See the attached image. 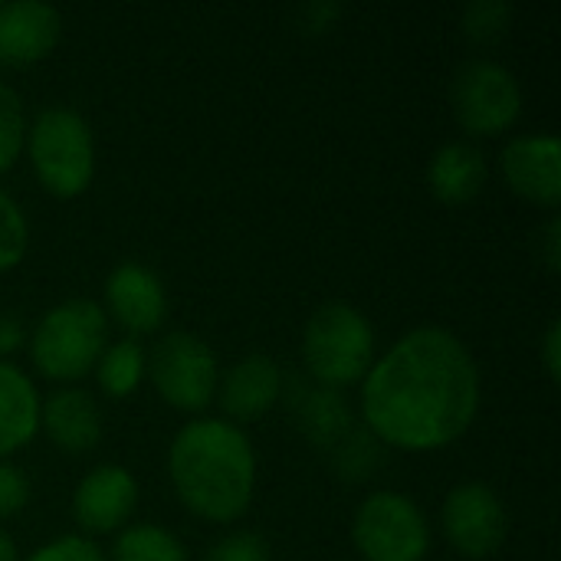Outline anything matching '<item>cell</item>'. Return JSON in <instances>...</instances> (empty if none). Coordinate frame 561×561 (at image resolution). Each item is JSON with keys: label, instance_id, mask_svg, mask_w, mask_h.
Listing matches in <instances>:
<instances>
[{"label": "cell", "instance_id": "obj_29", "mask_svg": "<svg viewBox=\"0 0 561 561\" xmlns=\"http://www.w3.org/2000/svg\"><path fill=\"white\" fill-rule=\"evenodd\" d=\"M539 358H542V368L549 375V381H559L561 378V322L552 319L546 335H542V345H539Z\"/></svg>", "mask_w": 561, "mask_h": 561}, {"label": "cell", "instance_id": "obj_25", "mask_svg": "<svg viewBox=\"0 0 561 561\" xmlns=\"http://www.w3.org/2000/svg\"><path fill=\"white\" fill-rule=\"evenodd\" d=\"M20 561H108L105 559V549L89 539V536H79V533H66V536H56L49 542H43L39 549H33L26 559Z\"/></svg>", "mask_w": 561, "mask_h": 561}, {"label": "cell", "instance_id": "obj_12", "mask_svg": "<svg viewBox=\"0 0 561 561\" xmlns=\"http://www.w3.org/2000/svg\"><path fill=\"white\" fill-rule=\"evenodd\" d=\"M500 174L506 187L546 210L561 204V141L552 131L516 135L500 151Z\"/></svg>", "mask_w": 561, "mask_h": 561}, {"label": "cell", "instance_id": "obj_10", "mask_svg": "<svg viewBox=\"0 0 561 561\" xmlns=\"http://www.w3.org/2000/svg\"><path fill=\"white\" fill-rule=\"evenodd\" d=\"M99 306L108 316V322H115L125 332V339H141L164 325L168 289L151 266L138 260H122L108 270Z\"/></svg>", "mask_w": 561, "mask_h": 561}, {"label": "cell", "instance_id": "obj_9", "mask_svg": "<svg viewBox=\"0 0 561 561\" xmlns=\"http://www.w3.org/2000/svg\"><path fill=\"white\" fill-rule=\"evenodd\" d=\"M440 529L447 546L467 561L493 559L510 539V513L503 496L483 483H457L440 506Z\"/></svg>", "mask_w": 561, "mask_h": 561}, {"label": "cell", "instance_id": "obj_5", "mask_svg": "<svg viewBox=\"0 0 561 561\" xmlns=\"http://www.w3.org/2000/svg\"><path fill=\"white\" fill-rule=\"evenodd\" d=\"M302 365L312 385L345 391L375 365V325L352 302H322L302 329Z\"/></svg>", "mask_w": 561, "mask_h": 561}, {"label": "cell", "instance_id": "obj_30", "mask_svg": "<svg viewBox=\"0 0 561 561\" xmlns=\"http://www.w3.org/2000/svg\"><path fill=\"white\" fill-rule=\"evenodd\" d=\"M26 345V329L20 322V316L13 312H0V358L20 352Z\"/></svg>", "mask_w": 561, "mask_h": 561}, {"label": "cell", "instance_id": "obj_24", "mask_svg": "<svg viewBox=\"0 0 561 561\" xmlns=\"http://www.w3.org/2000/svg\"><path fill=\"white\" fill-rule=\"evenodd\" d=\"M378 450H381V444H378L365 427H355V431L332 450V463H335V470H339L345 480H368V477H371V467L378 463Z\"/></svg>", "mask_w": 561, "mask_h": 561}, {"label": "cell", "instance_id": "obj_3", "mask_svg": "<svg viewBox=\"0 0 561 561\" xmlns=\"http://www.w3.org/2000/svg\"><path fill=\"white\" fill-rule=\"evenodd\" d=\"M108 329L112 322L95 299L76 296L49 306L26 335V352L36 375L62 388L89 378L108 345Z\"/></svg>", "mask_w": 561, "mask_h": 561}, {"label": "cell", "instance_id": "obj_22", "mask_svg": "<svg viewBox=\"0 0 561 561\" xmlns=\"http://www.w3.org/2000/svg\"><path fill=\"white\" fill-rule=\"evenodd\" d=\"M463 36L477 46H493L510 33L513 7L506 0H473L463 7Z\"/></svg>", "mask_w": 561, "mask_h": 561}, {"label": "cell", "instance_id": "obj_18", "mask_svg": "<svg viewBox=\"0 0 561 561\" xmlns=\"http://www.w3.org/2000/svg\"><path fill=\"white\" fill-rule=\"evenodd\" d=\"M293 411L299 417L302 434L322 450H335L355 431L345 398L319 385H302L293 398Z\"/></svg>", "mask_w": 561, "mask_h": 561}, {"label": "cell", "instance_id": "obj_8", "mask_svg": "<svg viewBox=\"0 0 561 561\" xmlns=\"http://www.w3.org/2000/svg\"><path fill=\"white\" fill-rule=\"evenodd\" d=\"M148 378L168 408L191 417H204V411L217 398L220 362L201 335L168 332L148 352Z\"/></svg>", "mask_w": 561, "mask_h": 561}, {"label": "cell", "instance_id": "obj_23", "mask_svg": "<svg viewBox=\"0 0 561 561\" xmlns=\"http://www.w3.org/2000/svg\"><path fill=\"white\" fill-rule=\"evenodd\" d=\"M26 250H30V220L20 201L0 187V273L16 270Z\"/></svg>", "mask_w": 561, "mask_h": 561}, {"label": "cell", "instance_id": "obj_19", "mask_svg": "<svg viewBox=\"0 0 561 561\" xmlns=\"http://www.w3.org/2000/svg\"><path fill=\"white\" fill-rule=\"evenodd\" d=\"M95 375V385L102 394L115 398V401H125L131 398L141 381L148 378V352L141 348L138 339H118V342H108L92 368Z\"/></svg>", "mask_w": 561, "mask_h": 561}, {"label": "cell", "instance_id": "obj_20", "mask_svg": "<svg viewBox=\"0 0 561 561\" xmlns=\"http://www.w3.org/2000/svg\"><path fill=\"white\" fill-rule=\"evenodd\" d=\"M108 561H191L187 546L158 523H128L115 533L112 549L105 552Z\"/></svg>", "mask_w": 561, "mask_h": 561}, {"label": "cell", "instance_id": "obj_17", "mask_svg": "<svg viewBox=\"0 0 561 561\" xmlns=\"http://www.w3.org/2000/svg\"><path fill=\"white\" fill-rule=\"evenodd\" d=\"M39 401L36 381L10 358H0V460H10L36 440Z\"/></svg>", "mask_w": 561, "mask_h": 561}, {"label": "cell", "instance_id": "obj_31", "mask_svg": "<svg viewBox=\"0 0 561 561\" xmlns=\"http://www.w3.org/2000/svg\"><path fill=\"white\" fill-rule=\"evenodd\" d=\"M542 260L549 266V273H559L561 263V220L549 217V224L542 227Z\"/></svg>", "mask_w": 561, "mask_h": 561}, {"label": "cell", "instance_id": "obj_13", "mask_svg": "<svg viewBox=\"0 0 561 561\" xmlns=\"http://www.w3.org/2000/svg\"><path fill=\"white\" fill-rule=\"evenodd\" d=\"M286 394V378L276 358L270 355H247L233 362L217 385V398L224 421L243 427L266 417Z\"/></svg>", "mask_w": 561, "mask_h": 561}, {"label": "cell", "instance_id": "obj_6", "mask_svg": "<svg viewBox=\"0 0 561 561\" xmlns=\"http://www.w3.org/2000/svg\"><path fill=\"white\" fill-rule=\"evenodd\" d=\"M431 523L401 490L368 493L352 516V546L365 561H427Z\"/></svg>", "mask_w": 561, "mask_h": 561}, {"label": "cell", "instance_id": "obj_28", "mask_svg": "<svg viewBox=\"0 0 561 561\" xmlns=\"http://www.w3.org/2000/svg\"><path fill=\"white\" fill-rule=\"evenodd\" d=\"M342 16H345V7H342L339 0H309V3H302V7H299L296 23H299V30H302V33H309V36H322V33L335 30Z\"/></svg>", "mask_w": 561, "mask_h": 561}, {"label": "cell", "instance_id": "obj_14", "mask_svg": "<svg viewBox=\"0 0 561 561\" xmlns=\"http://www.w3.org/2000/svg\"><path fill=\"white\" fill-rule=\"evenodd\" d=\"M62 39V13L43 0L0 3V69L43 62Z\"/></svg>", "mask_w": 561, "mask_h": 561}, {"label": "cell", "instance_id": "obj_2", "mask_svg": "<svg viewBox=\"0 0 561 561\" xmlns=\"http://www.w3.org/2000/svg\"><path fill=\"white\" fill-rule=\"evenodd\" d=\"M168 483L178 503L214 526L240 523L256 496V450L243 427L224 417H194L168 444Z\"/></svg>", "mask_w": 561, "mask_h": 561}, {"label": "cell", "instance_id": "obj_1", "mask_svg": "<svg viewBox=\"0 0 561 561\" xmlns=\"http://www.w3.org/2000/svg\"><path fill=\"white\" fill-rule=\"evenodd\" d=\"M362 427L391 450L437 454L473 427L483 375L467 342L444 325L404 332L362 378Z\"/></svg>", "mask_w": 561, "mask_h": 561}, {"label": "cell", "instance_id": "obj_11", "mask_svg": "<svg viewBox=\"0 0 561 561\" xmlns=\"http://www.w3.org/2000/svg\"><path fill=\"white\" fill-rule=\"evenodd\" d=\"M141 500V486L135 473L122 463L92 467L72 490V523L79 536H115L122 533Z\"/></svg>", "mask_w": 561, "mask_h": 561}, {"label": "cell", "instance_id": "obj_32", "mask_svg": "<svg viewBox=\"0 0 561 561\" xmlns=\"http://www.w3.org/2000/svg\"><path fill=\"white\" fill-rule=\"evenodd\" d=\"M0 561H20V549H16V542L10 539L7 529H0Z\"/></svg>", "mask_w": 561, "mask_h": 561}, {"label": "cell", "instance_id": "obj_21", "mask_svg": "<svg viewBox=\"0 0 561 561\" xmlns=\"http://www.w3.org/2000/svg\"><path fill=\"white\" fill-rule=\"evenodd\" d=\"M26 108L20 92L0 79V174H7L23 158L26 141Z\"/></svg>", "mask_w": 561, "mask_h": 561}, {"label": "cell", "instance_id": "obj_7", "mask_svg": "<svg viewBox=\"0 0 561 561\" xmlns=\"http://www.w3.org/2000/svg\"><path fill=\"white\" fill-rule=\"evenodd\" d=\"M450 108L467 135L500 138L523 115V85L510 66L473 56L450 79Z\"/></svg>", "mask_w": 561, "mask_h": 561}, {"label": "cell", "instance_id": "obj_26", "mask_svg": "<svg viewBox=\"0 0 561 561\" xmlns=\"http://www.w3.org/2000/svg\"><path fill=\"white\" fill-rule=\"evenodd\" d=\"M30 496H33V486L26 473L16 463L0 460V523L20 516L30 506Z\"/></svg>", "mask_w": 561, "mask_h": 561}, {"label": "cell", "instance_id": "obj_4", "mask_svg": "<svg viewBox=\"0 0 561 561\" xmlns=\"http://www.w3.org/2000/svg\"><path fill=\"white\" fill-rule=\"evenodd\" d=\"M23 154L39 187L59 201H72L92 187L95 135L85 115L69 105H49L26 125Z\"/></svg>", "mask_w": 561, "mask_h": 561}, {"label": "cell", "instance_id": "obj_16", "mask_svg": "<svg viewBox=\"0 0 561 561\" xmlns=\"http://www.w3.org/2000/svg\"><path fill=\"white\" fill-rule=\"evenodd\" d=\"M486 178H490L486 154L463 138L444 141L427 161V187L440 204L450 207H463L477 201L486 187Z\"/></svg>", "mask_w": 561, "mask_h": 561}, {"label": "cell", "instance_id": "obj_15", "mask_svg": "<svg viewBox=\"0 0 561 561\" xmlns=\"http://www.w3.org/2000/svg\"><path fill=\"white\" fill-rule=\"evenodd\" d=\"M39 434H46L56 450L82 457L102 440V408L76 385L56 388L39 401Z\"/></svg>", "mask_w": 561, "mask_h": 561}, {"label": "cell", "instance_id": "obj_27", "mask_svg": "<svg viewBox=\"0 0 561 561\" xmlns=\"http://www.w3.org/2000/svg\"><path fill=\"white\" fill-rule=\"evenodd\" d=\"M270 559V549L266 542L250 533V529H240V533H230L224 536L220 542H214L207 549L204 561H266Z\"/></svg>", "mask_w": 561, "mask_h": 561}]
</instances>
